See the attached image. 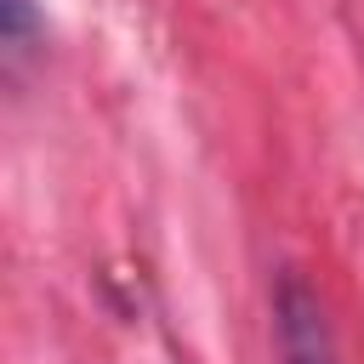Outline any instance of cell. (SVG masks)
Instances as JSON below:
<instances>
[{
    "mask_svg": "<svg viewBox=\"0 0 364 364\" xmlns=\"http://www.w3.org/2000/svg\"><path fill=\"white\" fill-rule=\"evenodd\" d=\"M273 324H279L284 364H341L336 336H330V318H324V301L307 290L301 273H284L279 279V290H273Z\"/></svg>",
    "mask_w": 364,
    "mask_h": 364,
    "instance_id": "cell-1",
    "label": "cell"
},
{
    "mask_svg": "<svg viewBox=\"0 0 364 364\" xmlns=\"http://www.w3.org/2000/svg\"><path fill=\"white\" fill-rule=\"evenodd\" d=\"M0 28H6V46H11V51H28V40L40 34L34 6H28V0H0Z\"/></svg>",
    "mask_w": 364,
    "mask_h": 364,
    "instance_id": "cell-2",
    "label": "cell"
}]
</instances>
